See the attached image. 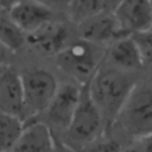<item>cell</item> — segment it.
Returning a JSON list of instances; mask_svg holds the SVG:
<instances>
[{"label":"cell","mask_w":152,"mask_h":152,"mask_svg":"<svg viewBox=\"0 0 152 152\" xmlns=\"http://www.w3.org/2000/svg\"><path fill=\"white\" fill-rule=\"evenodd\" d=\"M137 86L132 72L102 65L88 83V90L97 107L104 127H112L126 103L129 94Z\"/></svg>","instance_id":"cell-1"},{"label":"cell","mask_w":152,"mask_h":152,"mask_svg":"<svg viewBox=\"0 0 152 152\" xmlns=\"http://www.w3.org/2000/svg\"><path fill=\"white\" fill-rule=\"evenodd\" d=\"M106 48L76 38L56 55L58 68L80 86L88 84L104 61Z\"/></svg>","instance_id":"cell-2"},{"label":"cell","mask_w":152,"mask_h":152,"mask_svg":"<svg viewBox=\"0 0 152 152\" xmlns=\"http://www.w3.org/2000/svg\"><path fill=\"white\" fill-rule=\"evenodd\" d=\"M104 131L102 116L90 97L88 84H84L81 88L78 104L69 127L64 132L62 142L76 152H82L89 144L101 138Z\"/></svg>","instance_id":"cell-3"},{"label":"cell","mask_w":152,"mask_h":152,"mask_svg":"<svg viewBox=\"0 0 152 152\" xmlns=\"http://www.w3.org/2000/svg\"><path fill=\"white\" fill-rule=\"evenodd\" d=\"M134 140L152 134V88L135 86L120 110L115 124Z\"/></svg>","instance_id":"cell-4"},{"label":"cell","mask_w":152,"mask_h":152,"mask_svg":"<svg viewBox=\"0 0 152 152\" xmlns=\"http://www.w3.org/2000/svg\"><path fill=\"white\" fill-rule=\"evenodd\" d=\"M20 77L24 94L25 121H27L40 115L46 109L59 83L50 71L40 68L26 69L20 74Z\"/></svg>","instance_id":"cell-5"},{"label":"cell","mask_w":152,"mask_h":152,"mask_svg":"<svg viewBox=\"0 0 152 152\" xmlns=\"http://www.w3.org/2000/svg\"><path fill=\"white\" fill-rule=\"evenodd\" d=\"M82 86L74 83H62L50 101L46 109L42 113L44 115L43 122L55 132H65L69 127L76 107L80 101Z\"/></svg>","instance_id":"cell-6"},{"label":"cell","mask_w":152,"mask_h":152,"mask_svg":"<svg viewBox=\"0 0 152 152\" xmlns=\"http://www.w3.org/2000/svg\"><path fill=\"white\" fill-rule=\"evenodd\" d=\"M122 36H132L152 26L150 0H120L113 8Z\"/></svg>","instance_id":"cell-7"},{"label":"cell","mask_w":152,"mask_h":152,"mask_svg":"<svg viewBox=\"0 0 152 152\" xmlns=\"http://www.w3.org/2000/svg\"><path fill=\"white\" fill-rule=\"evenodd\" d=\"M76 28L78 38L104 48L122 37L113 11H103L91 15L76 24Z\"/></svg>","instance_id":"cell-8"},{"label":"cell","mask_w":152,"mask_h":152,"mask_svg":"<svg viewBox=\"0 0 152 152\" xmlns=\"http://www.w3.org/2000/svg\"><path fill=\"white\" fill-rule=\"evenodd\" d=\"M7 14L27 36L53 21L55 11L38 0H18L10 6Z\"/></svg>","instance_id":"cell-9"},{"label":"cell","mask_w":152,"mask_h":152,"mask_svg":"<svg viewBox=\"0 0 152 152\" xmlns=\"http://www.w3.org/2000/svg\"><path fill=\"white\" fill-rule=\"evenodd\" d=\"M0 110L25 121L21 77L10 64H0Z\"/></svg>","instance_id":"cell-10"},{"label":"cell","mask_w":152,"mask_h":152,"mask_svg":"<svg viewBox=\"0 0 152 152\" xmlns=\"http://www.w3.org/2000/svg\"><path fill=\"white\" fill-rule=\"evenodd\" d=\"M56 142L55 134L43 121L31 119L25 121L10 152H55Z\"/></svg>","instance_id":"cell-11"},{"label":"cell","mask_w":152,"mask_h":152,"mask_svg":"<svg viewBox=\"0 0 152 152\" xmlns=\"http://www.w3.org/2000/svg\"><path fill=\"white\" fill-rule=\"evenodd\" d=\"M76 38L77 37L72 36L70 28L65 24L53 20L27 34L26 42L31 43L37 50L45 55L56 56Z\"/></svg>","instance_id":"cell-12"},{"label":"cell","mask_w":152,"mask_h":152,"mask_svg":"<svg viewBox=\"0 0 152 152\" xmlns=\"http://www.w3.org/2000/svg\"><path fill=\"white\" fill-rule=\"evenodd\" d=\"M104 59H108L116 69L132 72L140 70L144 64L138 45L132 36H122L107 46Z\"/></svg>","instance_id":"cell-13"},{"label":"cell","mask_w":152,"mask_h":152,"mask_svg":"<svg viewBox=\"0 0 152 152\" xmlns=\"http://www.w3.org/2000/svg\"><path fill=\"white\" fill-rule=\"evenodd\" d=\"M103 11H113L110 0H71L68 7L69 18L74 24Z\"/></svg>","instance_id":"cell-14"},{"label":"cell","mask_w":152,"mask_h":152,"mask_svg":"<svg viewBox=\"0 0 152 152\" xmlns=\"http://www.w3.org/2000/svg\"><path fill=\"white\" fill-rule=\"evenodd\" d=\"M0 43L12 53L26 43V33L6 13H0Z\"/></svg>","instance_id":"cell-15"},{"label":"cell","mask_w":152,"mask_h":152,"mask_svg":"<svg viewBox=\"0 0 152 152\" xmlns=\"http://www.w3.org/2000/svg\"><path fill=\"white\" fill-rule=\"evenodd\" d=\"M25 121L0 110V151L10 152L24 128Z\"/></svg>","instance_id":"cell-16"},{"label":"cell","mask_w":152,"mask_h":152,"mask_svg":"<svg viewBox=\"0 0 152 152\" xmlns=\"http://www.w3.org/2000/svg\"><path fill=\"white\" fill-rule=\"evenodd\" d=\"M141 55L144 66L152 69V26L145 31L132 34Z\"/></svg>","instance_id":"cell-17"},{"label":"cell","mask_w":152,"mask_h":152,"mask_svg":"<svg viewBox=\"0 0 152 152\" xmlns=\"http://www.w3.org/2000/svg\"><path fill=\"white\" fill-rule=\"evenodd\" d=\"M82 152H125L120 142L114 139L99 138L97 140L89 144Z\"/></svg>","instance_id":"cell-18"},{"label":"cell","mask_w":152,"mask_h":152,"mask_svg":"<svg viewBox=\"0 0 152 152\" xmlns=\"http://www.w3.org/2000/svg\"><path fill=\"white\" fill-rule=\"evenodd\" d=\"M133 148L135 152H152V134L137 139L133 144Z\"/></svg>","instance_id":"cell-19"},{"label":"cell","mask_w":152,"mask_h":152,"mask_svg":"<svg viewBox=\"0 0 152 152\" xmlns=\"http://www.w3.org/2000/svg\"><path fill=\"white\" fill-rule=\"evenodd\" d=\"M38 1H40L42 4H44L52 11L62 10V8H65L68 11V7L71 0H38Z\"/></svg>","instance_id":"cell-20"},{"label":"cell","mask_w":152,"mask_h":152,"mask_svg":"<svg viewBox=\"0 0 152 152\" xmlns=\"http://www.w3.org/2000/svg\"><path fill=\"white\" fill-rule=\"evenodd\" d=\"M12 52L0 43V64H10Z\"/></svg>","instance_id":"cell-21"},{"label":"cell","mask_w":152,"mask_h":152,"mask_svg":"<svg viewBox=\"0 0 152 152\" xmlns=\"http://www.w3.org/2000/svg\"><path fill=\"white\" fill-rule=\"evenodd\" d=\"M55 152H76L75 150H72V148H70L69 146H66L65 144H63V142H56V150H55Z\"/></svg>","instance_id":"cell-22"},{"label":"cell","mask_w":152,"mask_h":152,"mask_svg":"<svg viewBox=\"0 0 152 152\" xmlns=\"http://www.w3.org/2000/svg\"><path fill=\"white\" fill-rule=\"evenodd\" d=\"M110 1H112V6H113V8H114V7H115V5H116L120 0H110Z\"/></svg>","instance_id":"cell-23"},{"label":"cell","mask_w":152,"mask_h":152,"mask_svg":"<svg viewBox=\"0 0 152 152\" xmlns=\"http://www.w3.org/2000/svg\"><path fill=\"white\" fill-rule=\"evenodd\" d=\"M15 1H18V0H10V6H11L13 2H15Z\"/></svg>","instance_id":"cell-24"},{"label":"cell","mask_w":152,"mask_h":152,"mask_svg":"<svg viewBox=\"0 0 152 152\" xmlns=\"http://www.w3.org/2000/svg\"><path fill=\"white\" fill-rule=\"evenodd\" d=\"M150 1H151V4H152V0H150Z\"/></svg>","instance_id":"cell-25"},{"label":"cell","mask_w":152,"mask_h":152,"mask_svg":"<svg viewBox=\"0 0 152 152\" xmlns=\"http://www.w3.org/2000/svg\"><path fill=\"white\" fill-rule=\"evenodd\" d=\"M0 152H2V151H0Z\"/></svg>","instance_id":"cell-26"},{"label":"cell","mask_w":152,"mask_h":152,"mask_svg":"<svg viewBox=\"0 0 152 152\" xmlns=\"http://www.w3.org/2000/svg\"><path fill=\"white\" fill-rule=\"evenodd\" d=\"M0 5H1V2H0Z\"/></svg>","instance_id":"cell-27"}]
</instances>
